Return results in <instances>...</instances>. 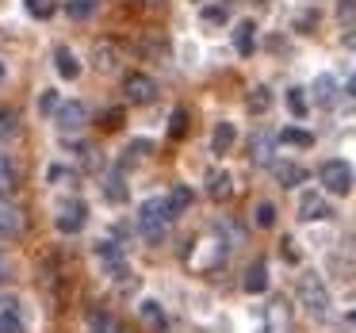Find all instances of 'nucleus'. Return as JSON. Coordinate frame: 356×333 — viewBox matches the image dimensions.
<instances>
[{"label":"nucleus","mask_w":356,"mask_h":333,"mask_svg":"<svg viewBox=\"0 0 356 333\" xmlns=\"http://www.w3.org/2000/svg\"><path fill=\"white\" fill-rule=\"evenodd\" d=\"M169 222H172V211L165 200H146L138 211V230L149 245H161L165 234H169Z\"/></svg>","instance_id":"nucleus-1"},{"label":"nucleus","mask_w":356,"mask_h":333,"mask_svg":"<svg viewBox=\"0 0 356 333\" xmlns=\"http://www.w3.org/2000/svg\"><path fill=\"white\" fill-rule=\"evenodd\" d=\"M299 307L307 310L310 318H318V322L330 314V291H325V284L314 276V272L299 276Z\"/></svg>","instance_id":"nucleus-2"},{"label":"nucleus","mask_w":356,"mask_h":333,"mask_svg":"<svg viewBox=\"0 0 356 333\" xmlns=\"http://www.w3.org/2000/svg\"><path fill=\"white\" fill-rule=\"evenodd\" d=\"M85 222H88V207L81 200H62L54 207V226L62 234H81V230H85Z\"/></svg>","instance_id":"nucleus-3"},{"label":"nucleus","mask_w":356,"mask_h":333,"mask_svg":"<svg viewBox=\"0 0 356 333\" xmlns=\"http://www.w3.org/2000/svg\"><path fill=\"white\" fill-rule=\"evenodd\" d=\"M318 180H322L325 192L333 195H348L353 192V169H348L345 161H325L322 169H318Z\"/></svg>","instance_id":"nucleus-4"},{"label":"nucleus","mask_w":356,"mask_h":333,"mask_svg":"<svg viewBox=\"0 0 356 333\" xmlns=\"http://www.w3.org/2000/svg\"><path fill=\"white\" fill-rule=\"evenodd\" d=\"M54 123H58L62 134H73V131H81V127L88 123V108L81 100H62L58 111H54Z\"/></svg>","instance_id":"nucleus-5"},{"label":"nucleus","mask_w":356,"mask_h":333,"mask_svg":"<svg viewBox=\"0 0 356 333\" xmlns=\"http://www.w3.org/2000/svg\"><path fill=\"white\" fill-rule=\"evenodd\" d=\"M123 92H127V100H131V104H154L157 85H154L149 73H127V77H123Z\"/></svg>","instance_id":"nucleus-6"},{"label":"nucleus","mask_w":356,"mask_h":333,"mask_svg":"<svg viewBox=\"0 0 356 333\" xmlns=\"http://www.w3.org/2000/svg\"><path fill=\"white\" fill-rule=\"evenodd\" d=\"M333 211H330V203L322 200V195H314V192H302V200H299V218L302 222H322V218H330Z\"/></svg>","instance_id":"nucleus-7"},{"label":"nucleus","mask_w":356,"mask_h":333,"mask_svg":"<svg viewBox=\"0 0 356 333\" xmlns=\"http://www.w3.org/2000/svg\"><path fill=\"white\" fill-rule=\"evenodd\" d=\"M272 177H276L284 188H299L302 180H307V169L295 165V161H272Z\"/></svg>","instance_id":"nucleus-8"},{"label":"nucleus","mask_w":356,"mask_h":333,"mask_svg":"<svg viewBox=\"0 0 356 333\" xmlns=\"http://www.w3.org/2000/svg\"><path fill=\"white\" fill-rule=\"evenodd\" d=\"M241 287H245L249 295H261L264 287H268V264L264 261H253L245 268V279H241Z\"/></svg>","instance_id":"nucleus-9"},{"label":"nucleus","mask_w":356,"mask_h":333,"mask_svg":"<svg viewBox=\"0 0 356 333\" xmlns=\"http://www.w3.org/2000/svg\"><path fill=\"white\" fill-rule=\"evenodd\" d=\"M54 70H58V77H65V81H77V77H81L77 54H73L70 47H58V50H54Z\"/></svg>","instance_id":"nucleus-10"},{"label":"nucleus","mask_w":356,"mask_h":333,"mask_svg":"<svg viewBox=\"0 0 356 333\" xmlns=\"http://www.w3.org/2000/svg\"><path fill=\"white\" fill-rule=\"evenodd\" d=\"M207 195H211V200H215V203H226V200H230V195H234V180H230V172H211V177H207Z\"/></svg>","instance_id":"nucleus-11"},{"label":"nucleus","mask_w":356,"mask_h":333,"mask_svg":"<svg viewBox=\"0 0 356 333\" xmlns=\"http://www.w3.org/2000/svg\"><path fill=\"white\" fill-rule=\"evenodd\" d=\"M253 42H257V24L253 19H241L234 27V47H238V54H253Z\"/></svg>","instance_id":"nucleus-12"},{"label":"nucleus","mask_w":356,"mask_h":333,"mask_svg":"<svg viewBox=\"0 0 356 333\" xmlns=\"http://www.w3.org/2000/svg\"><path fill=\"white\" fill-rule=\"evenodd\" d=\"M96 257H100V261L108 264V272H111V276L127 268V261H123V249H119V245H111V241H100V245H96Z\"/></svg>","instance_id":"nucleus-13"},{"label":"nucleus","mask_w":356,"mask_h":333,"mask_svg":"<svg viewBox=\"0 0 356 333\" xmlns=\"http://www.w3.org/2000/svg\"><path fill=\"white\" fill-rule=\"evenodd\" d=\"M234 138H238L234 123H218V127H215V134H211V154H230Z\"/></svg>","instance_id":"nucleus-14"},{"label":"nucleus","mask_w":356,"mask_h":333,"mask_svg":"<svg viewBox=\"0 0 356 333\" xmlns=\"http://www.w3.org/2000/svg\"><path fill=\"white\" fill-rule=\"evenodd\" d=\"M88 333H123V330H119L115 314H108V310H92V314H88Z\"/></svg>","instance_id":"nucleus-15"},{"label":"nucleus","mask_w":356,"mask_h":333,"mask_svg":"<svg viewBox=\"0 0 356 333\" xmlns=\"http://www.w3.org/2000/svg\"><path fill=\"white\" fill-rule=\"evenodd\" d=\"M287 322H291V310H287V302H284V299H272V307H268V325H272V333H287Z\"/></svg>","instance_id":"nucleus-16"},{"label":"nucleus","mask_w":356,"mask_h":333,"mask_svg":"<svg viewBox=\"0 0 356 333\" xmlns=\"http://www.w3.org/2000/svg\"><path fill=\"white\" fill-rule=\"evenodd\" d=\"M249 157H253L257 165H272V134H257V138L249 142Z\"/></svg>","instance_id":"nucleus-17"},{"label":"nucleus","mask_w":356,"mask_h":333,"mask_svg":"<svg viewBox=\"0 0 356 333\" xmlns=\"http://www.w3.org/2000/svg\"><path fill=\"white\" fill-rule=\"evenodd\" d=\"M165 203H169V211H172V218L180 215V211H188L192 207V188H184V184H177L169 195H165Z\"/></svg>","instance_id":"nucleus-18"},{"label":"nucleus","mask_w":356,"mask_h":333,"mask_svg":"<svg viewBox=\"0 0 356 333\" xmlns=\"http://www.w3.org/2000/svg\"><path fill=\"white\" fill-rule=\"evenodd\" d=\"M138 314H142V322H146L149 330H157V333H161L165 325H169V322H165V310L157 307L154 299H149V302H142V307H138Z\"/></svg>","instance_id":"nucleus-19"},{"label":"nucleus","mask_w":356,"mask_h":333,"mask_svg":"<svg viewBox=\"0 0 356 333\" xmlns=\"http://www.w3.org/2000/svg\"><path fill=\"white\" fill-rule=\"evenodd\" d=\"M146 154H154V142H149V138H134L131 146H127L123 165H142V161H146Z\"/></svg>","instance_id":"nucleus-20"},{"label":"nucleus","mask_w":356,"mask_h":333,"mask_svg":"<svg viewBox=\"0 0 356 333\" xmlns=\"http://www.w3.org/2000/svg\"><path fill=\"white\" fill-rule=\"evenodd\" d=\"M314 100L322 104V108H333V100H337V85H333V77H318L314 81Z\"/></svg>","instance_id":"nucleus-21"},{"label":"nucleus","mask_w":356,"mask_h":333,"mask_svg":"<svg viewBox=\"0 0 356 333\" xmlns=\"http://www.w3.org/2000/svg\"><path fill=\"white\" fill-rule=\"evenodd\" d=\"M16 192V165H12L8 154H0V195Z\"/></svg>","instance_id":"nucleus-22"},{"label":"nucleus","mask_w":356,"mask_h":333,"mask_svg":"<svg viewBox=\"0 0 356 333\" xmlns=\"http://www.w3.org/2000/svg\"><path fill=\"white\" fill-rule=\"evenodd\" d=\"M24 8L31 19H50L58 12V0H24Z\"/></svg>","instance_id":"nucleus-23"},{"label":"nucleus","mask_w":356,"mask_h":333,"mask_svg":"<svg viewBox=\"0 0 356 333\" xmlns=\"http://www.w3.org/2000/svg\"><path fill=\"white\" fill-rule=\"evenodd\" d=\"M249 111H253V115H264V111H268L272 108V92H268V88H264V85H257L253 88V92H249Z\"/></svg>","instance_id":"nucleus-24"},{"label":"nucleus","mask_w":356,"mask_h":333,"mask_svg":"<svg viewBox=\"0 0 356 333\" xmlns=\"http://www.w3.org/2000/svg\"><path fill=\"white\" fill-rule=\"evenodd\" d=\"M280 142H284V146H314V134H307V131H299V127H284V131H280Z\"/></svg>","instance_id":"nucleus-25"},{"label":"nucleus","mask_w":356,"mask_h":333,"mask_svg":"<svg viewBox=\"0 0 356 333\" xmlns=\"http://www.w3.org/2000/svg\"><path fill=\"white\" fill-rule=\"evenodd\" d=\"M104 195H108L111 203H127V195H131V192H127V180L119 177V172H111L108 184H104Z\"/></svg>","instance_id":"nucleus-26"},{"label":"nucleus","mask_w":356,"mask_h":333,"mask_svg":"<svg viewBox=\"0 0 356 333\" xmlns=\"http://www.w3.org/2000/svg\"><path fill=\"white\" fill-rule=\"evenodd\" d=\"M19 131V111L16 108H0V142L12 138Z\"/></svg>","instance_id":"nucleus-27"},{"label":"nucleus","mask_w":356,"mask_h":333,"mask_svg":"<svg viewBox=\"0 0 356 333\" xmlns=\"http://www.w3.org/2000/svg\"><path fill=\"white\" fill-rule=\"evenodd\" d=\"M16 230H19V211L0 203V234H16Z\"/></svg>","instance_id":"nucleus-28"},{"label":"nucleus","mask_w":356,"mask_h":333,"mask_svg":"<svg viewBox=\"0 0 356 333\" xmlns=\"http://www.w3.org/2000/svg\"><path fill=\"white\" fill-rule=\"evenodd\" d=\"M65 12L70 19H88L96 12V0H65Z\"/></svg>","instance_id":"nucleus-29"},{"label":"nucleus","mask_w":356,"mask_h":333,"mask_svg":"<svg viewBox=\"0 0 356 333\" xmlns=\"http://www.w3.org/2000/svg\"><path fill=\"white\" fill-rule=\"evenodd\" d=\"M287 108H291L295 119H302L307 115V92L302 88H287Z\"/></svg>","instance_id":"nucleus-30"},{"label":"nucleus","mask_w":356,"mask_h":333,"mask_svg":"<svg viewBox=\"0 0 356 333\" xmlns=\"http://www.w3.org/2000/svg\"><path fill=\"white\" fill-rule=\"evenodd\" d=\"M253 222L261 226V230H268V226H276V207H272V203H257V211H253Z\"/></svg>","instance_id":"nucleus-31"},{"label":"nucleus","mask_w":356,"mask_h":333,"mask_svg":"<svg viewBox=\"0 0 356 333\" xmlns=\"http://www.w3.org/2000/svg\"><path fill=\"white\" fill-rule=\"evenodd\" d=\"M47 180H50V184H65V188H70L73 180H77V172L65 169V165H50V169H47Z\"/></svg>","instance_id":"nucleus-32"},{"label":"nucleus","mask_w":356,"mask_h":333,"mask_svg":"<svg viewBox=\"0 0 356 333\" xmlns=\"http://www.w3.org/2000/svg\"><path fill=\"white\" fill-rule=\"evenodd\" d=\"M169 134H172V138H184V134H188V111H184V108L172 111V119H169Z\"/></svg>","instance_id":"nucleus-33"},{"label":"nucleus","mask_w":356,"mask_h":333,"mask_svg":"<svg viewBox=\"0 0 356 333\" xmlns=\"http://www.w3.org/2000/svg\"><path fill=\"white\" fill-rule=\"evenodd\" d=\"M0 333H24V322H19V314L12 307L0 314Z\"/></svg>","instance_id":"nucleus-34"},{"label":"nucleus","mask_w":356,"mask_h":333,"mask_svg":"<svg viewBox=\"0 0 356 333\" xmlns=\"http://www.w3.org/2000/svg\"><path fill=\"white\" fill-rule=\"evenodd\" d=\"M100 127H104V131H115V127H123V111H119V108H108V111L100 115Z\"/></svg>","instance_id":"nucleus-35"},{"label":"nucleus","mask_w":356,"mask_h":333,"mask_svg":"<svg viewBox=\"0 0 356 333\" xmlns=\"http://www.w3.org/2000/svg\"><path fill=\"white\" fill-rule=\"evenodd\" d=\"M58 104H62V100H58V92L50 88V92H42V100H39V111H42V115H50V119H54Z\"/></svg>","instance_id":"nucleus-36"},{"label":"nucleus","mask_w":356,"mask_h":333,"mask_svg":"<svg viewBox=\"0 0 356 333\" xmlns=\"http://www.w3.org/2000/svg\"><path fill=\"white\" fill-rule=\"evenodd\" d=\"M138 50H142V54H157V58L169 54V47H165L161 39H146V42H138Z\"/></svg>","instance_id":"nucleus-37"},{"label":"nucleus","mask_w":356,"mask_h":333,"mask_svg":"<svg viewBox=\"0 0 356 333\" xmlns=\"http://www.w3.org/2000/svg\"><path fill=\"white\" fill-rule=\"evenodd\" d=\"M96 65H100V70H115V50L100 47V50H96Z\"/></svg>","instance_id":"nucleus-38"},{"label":"nucleus","mask_w":356,"mask_h":333,"mask_svg":"<svg viewBox=\"0 0 356 333\" xmlns=\"http://www.w3.org/2000/svg\"><path fill=\"white\" fill-rule=\"evenodd\" d=\"M203 19H207V24H222L226 8H203Z\"/></svg>","instance_id":"nucleus-39"},{"label":"nucleus","mask_w":356,"mask_h":333,"mask_svg":"<svg viewBox=\"0 0 356 333\" xmlns=\"http://www.w3.org/2000/svg\"><path fill=\"white\" fill-rule=\"evenodd\" d=\"M345 47H348V50H356V31H353V35H345Z\"/></svg>","instance_id":"nucleus-40"},{"label":"nucleus","mask_w":356,"mask_h":333,"mask_svg":"<svg viewBox=\"0 0 356 333\" xmlns=\"http://www.w3.org/2000/svg\"><path fill=\"white\" fill-rule=\"evenodd\" d=\"M348 96H356V73H353V81H348Z\"/></svg>","instance_id":"nucleus-41"},{"label":"nucleus","mask_w":356,"mask_h":333,"mask_svg":"<svg viewBox=\"0 0 356 333\" xmlns=\"http://www.w3.org/2000/svg\"><path fill=\"white\" fill-rule=\"evenodd\" d=\"M0 279H4V257H0Z\"/></svg>","instance_id":"nucleus-42"},{"label":"nucleus","mask_w":356,"mask_h":333,"mask_svg":"<svg viewBox=\"0 0 356 333\" xmlns=\"http://www.w3.org/2000/svg\"><path fill=\"white\" fill-rule=\"evenodd\" d=\"M0 85H4V62H0Z\"/></svg>","instance_id":"nucleus-43"},{"label":"nucleus","mask_w":356,"mask_h":333,"mask_svg":"<svg viewBox=\"0 0 356 333\" xmlns=\"http://www.w3.org/2000/svg\"><path fill=\"white\" fill-rule=\"evenodd\" d=\"M348 318H353V325H356V310H353V314H348Z\"/></svg>","instance_id":"nucleus-44"}]
</instances>
